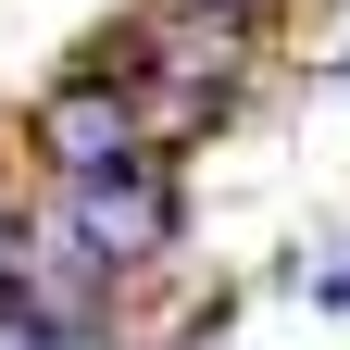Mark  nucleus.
I'll return each instance as SVG.
<instances>
[{
	"label": "nucleus",
	"instance_id": "20e7f679",
	"mask_svg": "<svg viewBox=\"0 0 350 350\" xmlns=\"http://www.w3.org/2000/svg\"><path fill=\"white\" fill-rule=\"evenodd\" d=\"M313 300H325V313H338V300H350V262H325V275H313Z\"/></svg>",
	"mask_w": 350,
	"mask_h": 350
},
{
	"label": "nucleus",
	"instance_id": "f03ea898",
	"mask_svg": "<svg viewBox=\"0 0 350 350\" xmlns=\"http://www.w3.org/2000/svg\"><path fill=\"white\" fill-rule=\"evenodd\" d=\"M63 238L100 262V275H138V262H163V238H175V188L150 163L88 175V188H63Z\"/></svg>",
	"mask_w": 350,
	"mask_h": 350
},
{
	"label": "nucleus",
	"instance_id": "7ed1b4c3",
	"mask_svg": "<svg viewBox=\"0 0 350 350\" xmlns=\"http://www.w3.org/2000/svg\"><path fill=\"white\" fill-rule=\"evenodd\" d=\"M163 13H238V25H262L275 0H163Z\"/></svg>",
	"mask_w": 350,
	"mask_h": 350
},
{
	"label": "nucleus",
	"instance_id": "f257e3e1",
	"mask_svg": "<svg viewBox=\"0 0 350 350\" xmlns=\"http://www.w3.org/2000/svg\"><path fill=\"white\" fill-rule=\"evenodd\" d=\"M138 63H63L51 88H38V163L63 175V188H88V175H125L150 163V125H138Z\"/></svg>",
	"mask_w": 350,
	"mask_h": 350
}]
</instances>
